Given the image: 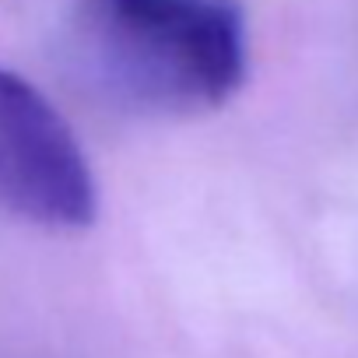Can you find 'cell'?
I'll use <instances>...</instances> for the list:
<instances>
[{
    "label": "cell",
    "mask_w": 358,
    "mask_h": 358,
    "mask_svg": "<svg viewBox=\"0 0 358 358\" xmlns=\"http://www.w3.org/2000/svg\"><path fill=\"white\" fill-rule=\"evenodd\" d=\"M67 60L92 95L123 113L190 120L243 92L250 25L239 0H81Z\"/></svg>",
    "instance_id": "1"
},
{
    "label": "cell",
    "mask_w": 358,
    "mask_h": 358,
    "mask_svg": "<svg viewBox=\"0 0 358 358\" xmlns=\"http://www.w3.org/2000/svg\"><path fill=\"white\" fill-rule=\"evenodd\" d=\"M0 208L50 232H81L99 218V187L71 123L8 67H0Z\"/></svg>",
    "instance_id": "2"
}]
</instances>
